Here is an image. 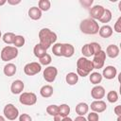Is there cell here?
<instances>
[{
	"mask_svg": "<svg viewBox=\"0 0 121 121\" xmlns=\"http://www.w3.org/2000/svg\"><path fill=\"white\" fill-rule=\"evenodd\" d=\"M57 39H58L57 34L47 27L42 28L39 31V40H40L39 43L45 50H47L53 43H56Z\"/></svg>",
	"mask_w": 121,
	"mask_h": 121,
	"instance_id": "1",
	"label": "cell"
},
{
	"mask_svg": "<svg viewBox=\"0 0 121 121\" xmlns=\"http://www.w3.org/2000/svg\"><path fill=\"white\" fill-rule=\"evenodd\" d=\"M94 70V66L92 60H88V58L81 57L77 60V74L78 77H87Z\"/></svg>",
	"mask_w": 121,
	"mask_h": 121,
	"instance_id": "2",
	"label": "cell"
},
{
	"mask_svg": "<svg viewBox=\"0 0 121 121\" xmlns=\"http://www.w3.org/2000/svg\"><path fill=\"white\" fill-rule=\"evenodd\" d=\"M79 28H80V31L84 34L94 35V34L98 33L99 26L95 20L92 18H86L80 22Z\"/></svg>",
	"mask_w": 121,
	"mask_h": 121,
	"instance_id": "3",
	"label": "cell"
},
{
	"mask_svg": "<svg viewBox=\"0 0 121 121\" xmlns=\"http://www.w3.org/2000/svg\"><path fill=\"white\" fill-rule=\"evenodd\" d=\"M18 49L14 46L7 45L1 51V60L3 61H9L15 59L18 56Z\"/></svg>",
	"mask_w": 121,
	"mask_h": 121,
	"instance_id": "4",
	"label": "cell"
},
{
	"mask_svg": "<svg viewBox=\"0 0 121 121\" xmlns=\"http://www.w3.org/2000/svg\"><path fill=\"white\" fill-rule=\"evenodd\" d=\"M19 101L23 105L32 106V105H35L37 102V95L32 92H25L20 94Z\"/></svg>",
	"mask_w": 121,
	"mask_h": 121,
	"instance_id": "5",
	"label": "cell"
},
{
	"mask_svg": "<svg viewBox=\"0 0 121 121\" xmlns=\"http://www.w3.org/2000/svg\"><path fill=\"white\" fill-rule=\"evenodd\" d=\"M3 112H4V116L7 119L11 120V121L15 120L19 116V110L11 103H9L4 107Z\"/></svg>",
	"mask_w": 121,
	"mask_h": 121,
	"instance_id": "6",
	"label": "cell"
},
{
	"mask_svg": "<svg viewBox=\"0 0 121 121\" xmlns=\"http://www.w3.org/2000/svg\"><path fill=\"white\" fill-rule=\"evenodd\" d=\"M42 71V65L36 61L26 63L24 67V72L26 76H34Z\"/></svg>",
	"mask_w": 121,
	"mask_h": 121,
	"instance_id": "7",
	"label": "cell"
},
{
	"mask_svg": "<svg viewBox=\"0 0 121 121\" xmlns=\"http://www.w3.org/2000/svg\"><path fill=\"white\" fill-rule=\"evenodd\" d=\"M57 75H58V69L55 66H47L43 72V76L44 80L49 82V83L55 81Z\"/></svg>",
	"mask_w": 121,
	"mask_h": 121,
	"instance_id": "8",
	"label": "cell"
},
{
	"mask_svg": "<svg viewBox=\"0 0 121 121\" xmlns=\"http://www.w3.org/2000/svg\"><path fill=\"white\" fill-rule=\"evenodd\" d=\"M105 60H106V53H105V51L101 50L98 53L95 54L94 55V59L92 60L94 69H100V68H102L103 65H104Z\"/></svg>",
	"mask_w": 121,
	"mask_h": 121,
	"instance_id": "9",
	"label": "cell"
},
{
	"mask_svg": "<svg viewBox=\"0 0 121 121\" xmlns=\"http://www.w3.org/2000/svg\"><path fill=\"white\" fill-rule=\"evenodd\" d=\"M105 89L103 86L100 85H95L91 90V96L95 100H101L105 96Z\"/></svg>",
	"mask_w": 121,
	"mask_h": 121,
	"instance_id": "10",
	"label": "cell"
},
{
	"mask_svg": "<svg viewBox=\"0 0 121 121\" xmlns=\"http://www.w3.org/2000/svg\"><path fill=\"white\" fill-rule=\"evenodd\" d=\"M90 108L93 112H95L96 113H99V112H103L104 111H106L107 104L103 100H95L91 103Z\"/></svg>",
	"mask_w": 121,
	"mask_h": 121,
	"instance_id": "11",
	"label": "cell"
},
{
	"mask_svg": "<svg viewBox=\"0 0 121 121\" xmlns=\"http://www.w3.org/2000/svg\"><path fill=\"white\" fill-rule=\"evenodd\" d=\"M105 8L101 5H95L91 9H90V15L91 18L94 20H99V18L102 16L103 12H104Z\"/></svg>",
	"mask_w": 121,
	"mask_h": 121,
	"instance_id": "12",
	"label": "cell"
},
{
	"mask_svg": "<svg viewBox=\"0 0 121 121\" xmlns=\"http://www.w3.org/2000/svg\"><path fill=\"white\" fill-rule=\"evenodd\" d=\"M116 75H117V70L114 66L112 65L106 66L102 72V77H104L106 79H113L116 77Z\"/></svg>",
	"mask_w": 121,
	"mask_h": 121,
	"instance_id": "13",
	"label": "cell"
},
{
	"mask_svg": "<svg viewBox=\"0 0 121 121\" xmlns=\"http://www.w3.org/2000/svg\"><path fill=\"white\" fill-rule=\"evenodd\" d=\"M24 88H25V84L21 79L14 80L10 85V91L13 95L22 94V92L24 91Z\"/></svg>",
	"mask_w": 121,
	"mask_h": 121,
	"instance_id": "14",
	"label": "cell"
},
{
	"mask_svg": "<svg viewBox=\"0 0 121 121\" xmlns=\"http://www.w3.org/2000/svg\"><path fill=\"white\" fill-rule=\"evenodd\" d=\"M119 47L116 45V44H110L107 46L106 48V55L108 57H110L111 59H115L116 57H118L119 55Z\"/></svg>",
	"mask_w": 121,
	"mask_h": 121,
	"instance_id": "15",
	"label": "cell"
},
{
	"mask_svg": "<svg viewBox=\"0 0 121 121\" xmlns=\"http://www.w3.org/2000/svg\"><path fill=\"white\" fill-rule=\"evenodd\" d=\"M75 53V48L71 43H62V52L61 57L71 58Z\"/></svg>",
	"mask_w": 121,
	"mask_h": 121,
	"instance_id": "16",
	"label": "cell"
},
{
	"mask_svg": "<svg viewBox=\"0 0 121 121\" xmlns=\"http://www.w3.org/2000/svg\"><path fill=\"white\" fill-rule=\"evenodd\" d=\"M16 71H17L16 65L14 63H11V62L7 63L4 66V68H3V72H4L5 76H7V77H12V76H14L15 73H16Z\"/></svg>",
	"mask_w": 121,
	"mask_h": 121,
	"instance_id": "17",
	"label": "cell"
},
{
	"mask_svg": "<svg viewBox=\"0 0 121 121\" xmlns=\"http://www.w3.org/2000/svg\"><path fill=\"white\" fill-rule=\"evenodd\" d=\"M112 26H110L109 25H104L102 26L101 27H99V30H98V33L100 35V37L102 38H109L112 35Z\"/></svg>",
	"mask_w": 121,
	"mask_h": 121,
	"instance_id": "18",
	"label": "cell"
},
{
	"mask_svg": "<svg viewBox=\"0 0 121 121\" xmlns=\"http://www.w3.org/2000/svg\"><path fill=\"white\" fill-rule=\"evenodd\" d=\"M88 111H89V105L85 102H79L76 106V112L78 113V115L84 116L86 113H88Z\"/></svg>",
	"mask_w": 121,
	"mask_h": 121,
	"instance_id": "19",
	"label": "cell"
},
{
	"mask_svg": "<svg viewBox=\"0 0 121 121\" xmlns=\"http://www.w3.org/2000/svg\"><path fill=\"white\" fill-rule=\"evenodd\" d=\"M28 16L32 20H39L42 17V10L38 7H32L28 9Z\"/></svg>",
	"mask_w": 121,
	"mask_h": 121,
	"instance_id": "20",
	"label": "cell"
},
{
	"mask_svg": "<svg viewBox=\"0 0 121 121\" xmlns=\"http://www.w3.org/2000/svg\"><path fill=\"white\" fill-rule=\"evenodd\" d=\"M53 92H54L53 87H52L51 85H49V84L43 85V86L40 89V94H41V95H42L43 97H44V98L50 97V96L53 95Z\"/></svg>",
	"mask_w": 121,
	"mask_h": 121,
	"instance_id": "21",
	"label": "cell"
},
{
	"mask_svg": "<svg viewBox=\"0 0 121 121\" xmlns=\"http://www.w3.org/2000/svg\"><path fill=\"white\" fill-rule=\"evenodd\" d=\"M65 80H66V83H68V85H75L78 81V76L77 73L70 72L66 75Z\"/></svg>",
	"mask_w": 121,
	"mask_h": 121,
	"instance_id": "22",
	"label": "cell"
},
{
	"mask_svg": "<svg viewBox=\"0 0 121 121\" xmlns=\"http://www.w3.org/2000/svg\"><path fill=\"white\" fill-rule=\"evenodd\" d=\"M33 53H34V56L37 57L38 59L42 58L43 56H44L46 54V50L40 44V43H37L34 48H33Z\"/></svg>",
	"mask_w": 121,
	"mask_h": 121,
	"instance_id": "23",
	"label": "cell"
},
{
	"mask_svg": "<svg viewBox=\"0 0 121 121\" xmlns=\"http://www.w3.org/2000/svg\"><path fill=\"white\" fill-rule=\"evenodd\" d=\"M102 78V75L98 72H93L90 74V81L94 85H98V83L101 82Z\"/></svg>",
	"mask_w": 121,
	"mask_h": 121,
	"instance_id": "24",
	"label": "cell"
},
{
	"mask_svg": "<svg viewBox=\"0 0 121 121\" xmlns=\"http://www.w3.org/2000/svg\"><path fill=\"white\" fill-rule=\"evenodd\" d=\"M112 11L109 9H104V12L102 14V16L99 18V22L100 23H103V24H106V23H109L111 20H112Z\"/></svg>",
	"mask_w": 121,
	"mask_h": 121,
	"instance_id": "25",
	"label": "cell"
},
{
	"mask_svg": "<svg viewBox=\"0 0 121 121\" xmlns=\"http://www.w3.org/2000/svg\"><path fill=\"white\" fill-rule=\"evenodd\" d=\"M15 36L16 35L14 33H12V32H6L2 36V39H3V42L5 43H7V44H13Z\"/></svg>",
	"mask_w": 121,
	"mask_h": 121,
	"instance_id": "26",
	"label": "cell"
},
{
	"mask_svg": "<svg viewBox=\"0 0 121 121\" xmlns=\"http://www.w3.org/2000/svg\"><path fill=\"white\" fill-rule=\"evenodd\" d=\"M69 113H70V107L67 104H61L59 106V115H60L61 117H65L68 116Z\"/></svg>",
	"mask_w": 121,
	"mask_h": 121,
	"instance_id": "27",
	"label": "cell"
},
{
	"mask_svg": "<svg viewBox=\"0 0 121 121\" xmlns=\"http://www.w3.org/2000/svg\"><path fill=\"white\" fill-rule=\"evenodd\" d=\"M51 7V3L49 0H40L38 3V8L42 10V11H47L49 10Z\"/></svg>",
	"mask_w": 121,
	"mask_h": 121,
	"instance_id": "28",
	"label": "cell"
},
{
	"mask_svg": "<svg viewBox=\"0 0 121 121\" xmlns=\"http://www.w3.org/2000/svg\"><path fill=\"white\" fill-rule=\"evenodd\" d=\"M26 43V40H25V37L22 36V35H16L15 36V39H14V42H13V45L14 47L18 48V47H22Z\"/></svg>",
	"mask_w": 121,
	"mask_h": 121,
	"instance_id": "29",
	"label": "cell"
},
{
	"mask_svg": "<svg viewBox=\"0 0 121 121\" xmlns=\"http://www.w3.org/2000/svg\"><path fill=\"white\" fill-rule=\"evenodd\" d=\"M61 52H62V43H54L52 47V53L57 57H61Z\"/></svg>",
	"mask_w": 121,
	"mask_h": 121,
	"instance_id": "30",
	"label": "cell"
},
{
	"mask_svg": "<svg viewBox=\"0 0 121 121\" xmlns=\"http://www.w3.org/2000/svg\"><path fill=\"white\" fill-rule=\"evenodd\" d=\"M46 112L51 116H56L59 114V106L58 105H49L46 107Z\"/></svg>",
	"mask_w": 121,
	"mask_h": 121,
	"instance_id": "31",
	"label": "cell"
},
{
	"mask_svg": "<svg viewBox=\"0 0 121 121\" xmlns=\"http://www.w3.org/2000/svg\"><path fill=\"white\" fill-rule=\"evenodd\" d=\"M81 53H82L83 57H85V58H89V57H91V56H94L93 51H92V49H91L89 43H86V44H84V45L82 46V48H81Z\"/></svg>",
	"mask_w": 121,
	"mask_h": 121,
	"instance_id": "32",
	"label": "cell"
},
{
	"mask_svg": "<svg viewBox=\"0 0 121 121\" xmlns=\"http://www.w3.org/2000/svg\"><path fill=\"white\" fill-rule=\"evenodd\" d=\"M107 100L110 103H115L118 100V94L115 91H110L107 94Z\"/></svg>",
	"mask_w": 121,
	"mask_h": 121,
	"instance_id": "33",
	"label": "cell"
},
{
	"mask_svg": "<svg viewBox=\"0 0 121 121\" xmlns=\"http://www.w3.org/2000/svg\"><path fill=\"white\" fill-rule=\"evenodd\" d=\"M52 59H51V56L49 54H45L44 56H43L42 58L39 59V61H40V64L41 65H48L50 62H51Z\"/></svg>",
	"mask_w": 121,
	"mask_h": 121,
	"instance_id": "34",
	"label": "cell"
},
{
	"mask_svg": "<svg viewBox=\"0 0 121 121\" xmlns=\"http://www.w3.org/2000/svg\"><path fill=\"white\" fill-rule=\"evenodd\" d=\"M89 45H90V47H91V49H92V51H93V54H94V55H95V54H96V53H98L99 51H101V50H102L101 45H100L98 43L93 42V43H89Z\"/></svg>",
	"mask_w": 121,
	"mask_h": 121,
	"instance_id": "35",
	"label": "cell"
},
{
	"mask_svg": "<svg viewBox=\"0 0 121 121\" xmlns=\"http://www.w3.org/2000/svg\"><path fill=\"white\" fill-rule=\"evenodd\" d=\"M86 119L87 121H99V115L95 112H91L90 113H88V116Z\"/></svg>",
	"mask_w": 121,
	"mask_h": 121,
	"instance_id": "36",
	"label": "cell"
},
{
	"mask_svg": "<svg viewBox=\"0 0 121 121\" xmlns=\"http://www.w3.org/2000/svg\"><path fill=\"white\" fill-rule=\"evenodd\" d=\"M113 29H114L115 32L121 33V17H119V18L116 20V22H115V24H114V26H113Z\"/></svg>",
	"mask_w": 121,
	"mask_h": 121,
	"instance_id": "37",
	"label": "cell"
},
{
	"mask_svg": "<svg viewBox=\"0 0 121 121\" xmlns=\"http://www.w3.org/2000/svg\"><path fill=\"white\" fill-rule=\"evenodd\" d=\"M19 121H32V118L27 113H22L19 115Z\"/></svg>",
	"mask_w": 121,
	"mask_h": 121,
	"instance_id": "38",
	"label": "cell"
},
{
	"mask_svg": "<svg viewBox=\"0 0 121 121\" xmlns=\"http://www.w3.org/2000/svg\"><path fill=\"white\" fill-rule=\"evenodd\" d=\"M114 113L117 115V116H121V105H117L114 107Z\"/></svg>",
	"mask_w": 121,
	"mask_h": 121,
	"instance_id": "39",
	"label": "cell"
},
{
	"mask_svg": "<svg viewBox=\"0 0 121 121\" xmlns=\"http://www.w3.org/2000/svg\"><path fill=\"white\" fill-rule=\"evenodd\" d=\"M8 4L9 5H12V6H15V5H18L21 3V0H7Z\"/></svg>",
	"mask_w": 121,
	"mask_h": 121,
	"instance_id": "40",
	"label": "cell"
},
{
	"mask_svg": "<svg viewBox=\"0 0 121 121\" xmlns=\"http://www.w3.org/2000/svg\"><path fill=\"white\" fill-rule=\"evenodd\" d=\"M80 3H81L83 6H85V7H89V6H91V5L93 4V0H88V1H80Z\"/></svg>",
	"mask_w": 121,
	"mask_h": 121,
	"instance_id": "41",
	"label": "cell"
},
{
	"mask_svg": "<svg viewBox=\"0 0 121 121\" xmlns=\"http://www.w3.org/2000/svg\"><path fill=\"white\" fill-rule=\"evenodd\" d=\"M73 121H87V119L84 117V116H80V115H78Z\"/></svg>",
	"mask_w": 121,
	"mask_h": 121,
	"instance_id": "42",
	"label": "cell"
},
{
	"mask_svg": "<svg viewBox=\"0 0 121 121\" xmlns=\"http://www.w3.org/2000/svg\"><path fill=\"white\" fill-rule=\"evenodd\" d=\"M60 121H73L72 118H70L69 116H65V117H62Z\"/></svg>",
	"mask_w": 121,
	"mask_h": 121,
	"instance_id": "43",
	"label": "cell"
},
{
	"mask_svg": "<svg viewBox=\"0 0 121 121\" xmlns=\"http://www.w3.org/2000/svg\"><path fill=\"white\" fill-rule=\"evenodd\" d=\"M61 118H62V117H61L60 115H59V114H58V115L54 116V121H60V120H61Z\"/></svg>",
	"mask_w": 121,
	"mask_h": 121,
	"instance_id": "44",
	"label": "cell"
},
{
	"mask_svg": "<svg viewBox=\"0 0 121 121\" xmlns=\"http://www.w3.org/2000/svg\"><path fill=\"white\" fill-rule=\"evenodd\" d=\"M7 3V0H0V6H3Z\"/></svg>",
	"mask_w": 121,
	"mask_h": 121,
	"instance_id": "45",
	"label": "cell"
},
{
	"mask_svg": "<svg viewBox=\"0 0 121 121\" xmlns=\"http://www.w3.org/2000/svg\"><path fill=\"white\" fill-rule=\"evenodd\" d=\"M0 121H6L5 117H4V116H2V115H0Z\"/></svg>",
	"mask_w": 121,
	"mask_h": 121,
	"instance_id": "46",
	"label": "cell"
},
{
	"mask_svg": "<svg viewBox=\"0 0 121 121\" xmlns=\"http://www.w3.org/2000/svg\"><path fill=\"white\" fill-rule=\"evenodd\" d=\"M117 121H121V116H117Z\"/></svg>",
	"mask_w": 121,
	"mask_h": 121,
	"instance_id": "47",
	"label": "cell"
},
{
	"mask_svg": "<svg viewBox=\"0 0 121 121\" xmlns=\"http://www.w3.org/2000/svg\"><path fill=\"white\" fill-rule=\"evenodd\" d=\"M2 38V33H1V30H0V39Z\"/></svg>",
	"mask_w": 121,
	"mask_h": 121,
	"instance_id": "48",
	"label": "cell"
}]
</instances>
